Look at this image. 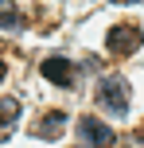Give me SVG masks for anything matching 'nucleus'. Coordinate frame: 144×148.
I'll use <instances>...</instances> for the list:
<instances>
[{"label":"nucleus","mask_w":144,"mask_h":148,"mask_svg":"<svg viewBox=\"0 0 144 148\" xmlns=\"http://www.w3.org/2000/svg\"><path fill=\"white\" fill-rule=\"evenodd\" d=\"M98 101H101L105 113L125 117V113H129V101H132V90H129V82H125L121 74H113V78H105V82L98 86Z\"/></svg>","instance_id":"1"},{"label":"nucleus","mask_w":144,"mask_h":148,"mask_svg":"<svg viewBox=\"0 0 144 148\" xmlns=\"http://www.w3.org/2000/svg\"><path fill=\"white\" fill-rule=\"evenodd\" d=\"M140 43H144L140 23H117V27H109V35H105V47L117 55V59H129V55H136V51H140Z\"/></svg>","instance_id":"2"},{"label":"nucleus","mask_w":144,"mask_h":148,"mask_svg":"<svg viewBox=\"0 0 144 148\" xmlns=\"http://www.w3.org/2000/svg\"><path fill=\"white\" fill-rule=\"evenodd\" d=\"M39 74H43L47 82H55V86H74V78H78L74 62H70V59H62V55H51V59H43Z\"/></svg>","instance_id":"3"},{"label":"nucleus","mask_w":144,"mask_h":148,"mask_svg":"<svg viewBox=\"0 0 144 148\" xmlns=\"http://www.w3.org/2000/svg\"><path fill=\"white\" fill-rule=\"evenodd\" d=\"M78 133H82L90 144H98V148H109L117 140V133L105 125V121H98V117H82V121H78Z\"/></svg>","instance_id":"4"},{"label":"nucleus","mask_w":144,"mask_h":148,"mask_svg":"<svg viewBox=\"0 0 144 148\" xmlns=\"http://www.w3.org/2000/svg\"><path fill=\"white\" fill-rule=\"evenodd\" d=\"M62 133H66V113H59V109L43 113L35 121V136H43V140H59Z\"/></svg>","instance_id":"5"},{"label":"nucleus","mask_w":144,"mask_h":148,"mask_svg":"<svg viewBox=\"0 0 144 148\" xmlns=\"http://www.w3.org/2000/svg\"><path fill=\"white\" fill-rule=\"evenodd\" d=\"M20 117V101L16 97H0V136H8V129Z\"/></svg>","instance_id":"6"},{"label":"nucleus","mask_w":144,"mask_h":148,"mask_svg":"<svg viewBox=\"0 0 144 148\" xmlns=\"http://www.w3.org/2000/svg\"><path fill=\"white\" fill-rule=\"evenodd\" d=\"M23 23V16H20V8H16V0H0V27H20Z\"/></svg>","instance_id":"7"},{"label":"nucleus","mask_w":144,"mask_h":148,"mask_svg":"<svg viewBox=\"0 0 144 148\" xmlns=\"http://www.w3.org/2000/svg\"><path fill=\"white\" fill-rule=\"evenodd\" d=\"M4 74H8V66H4V62H0V82H4Z\"/></svg>","instance_id":"8"},{"label":"nucleus","mask_w":144,"mask_h":148,"mask_svg":"<svg viewBox=\"0 0 144 148\" xmlns=\"http://www.w3.org/2000/svg\"><path fill=\"white\" fill-rule=\"evenodd\" d=\"M74 148H90V144H74Z\"/></svg>","instance_id":"9"}]
</instances>
